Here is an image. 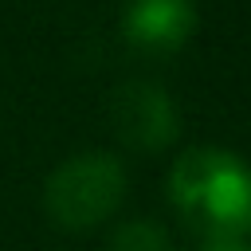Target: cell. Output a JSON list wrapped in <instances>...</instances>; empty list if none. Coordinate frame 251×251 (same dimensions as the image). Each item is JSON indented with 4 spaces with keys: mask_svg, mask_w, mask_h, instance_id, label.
Segmentation results:
<instances>
[{
    "mask_svg": "<svg viewBox=\"0 0 251 251\" xmlns=\"http://www.w3.org/2000/svg\"><path fill=\"white\" fill-rule=\"evenodd\" d=\"M169 200L204 239L243 235L251 227V169L220 145H192L169 169Z\"/></svg>",
    "mask_w": 251,
    "mask_h": 251,
    "instance_id": "cell-1",
    "label": "cell"
},
{
    "mask_svg": "<svg viewBox=\"0 0 251 251\" xmlns=\"http://www.w3.org/2000/svg\"><path fill=\"white\" fill-rule=\"evenodd\" d=\"M126 196V165L114 153H75L51 169L43 184V208L63 231H90L118 212Z\"/></svg>",
    "mask_w": 251,
    "mask_h": 251,
    "instance_id": "cell-2",
    "label": "cell"
},
{
    "mask_svg": "<svg viewBox=\"0 0 251 251\" xmlns=\"http://www.w3.org/2000/svg\"><path fill=\"white\" fill-rule=\"evenodd\" d=\"M110 122H114V133L137 149V153H157V149H169L180 133V114H176V102L169 98L165 86L157 82H145V78H133V82H122L110 98Z\"/></svg>",
    "mask_w": 251,
    "mask_h": 251,
    "instance_id": "cell-3",
    "label": "cell"
},
{
    "mask_svg": "<svg viewBox=\"0 0 251 251\" xmlns=\"http://www.w3.org/2000/svg\"><path fill=\"white\" fill-rule=\"evenodd\" d=\"M196 31L192 0H129L122 8V35L137 51L169 55L180 51Z\"/></svg>",
    "mask_w": 251,
    "mask_h": 251,
    "instance_id": "cell-4",
    "label": "cell"
},
{
    "mask_svg": "<svg viewBox=\"0 0 251 251\" xmlns=\"http://www.w3.org/2000/svg\"><path fill=\"white\" fill-rule=\"evenodd\" d=\"M106 251H173V243H169L161 224H153V220H126L122 227H114Z\"/></svg>",
    "mask_w": 251,
    "mask_h": 251,
    "instance_id": "cell-5",
    "label": "cell"
},
{
    "mask_svg": "<svg viewBox=\"0 0 251 251\" xmlns=\"http://www.w3.org/2000/svg\"><path fill=\"white\" fill-rule=\"evenodd\" d=\"M200 251H251V243L243 235H208Z\"/></svg>",
    "mask_w": 251,
    "mask_h": 251,
    "instance_id": "cell-6",
    "label": "cell"
}]
</instances>
